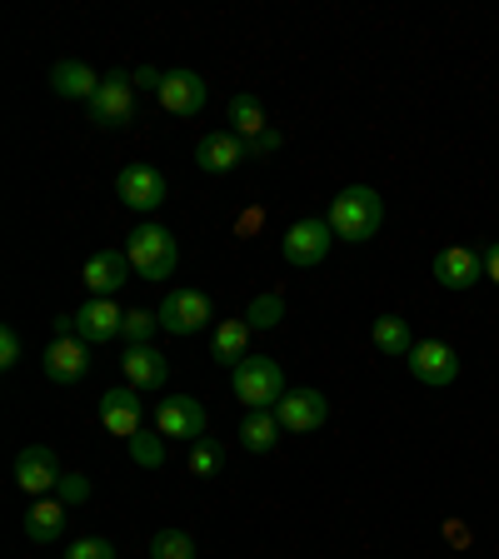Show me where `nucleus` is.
<instances>
[{"label":"nucleus","mask_w":499,"mask_h":559,"mask_svg":"<svg viewBox=\"0 0 499 559\" xmlns=\"http://www.w3.org/2000/svg\"><path fill=\"white\" fill-rule=\"evenodd\" d=\"M330 225H335V240H349V245H365L380 235L384 225V200L380 190L370 186H345L335 200H330Z\"/></svg>","instance_id":"1"},{"label":"nucleus","mask_w":499,"mask_h":559,"mask_svg":"<svg viewBox=\"0 0 499 559\" xmlns=\"http://www.w3.org/2000/svg\"><path fill=\"white\" fill-rule=\"evenodd\" d=\"M230 384L245 409H275L280 400H285V370H280V360H270V355H245L230 370Z\"/></svg>","instance_id":"2"},{"label":"nucleus","mask_w":499,"mask_h":559,"mask_svg":"<svg viewBox=\"0 0 499 559\" xmlns=\"http://www.w3.org/2000/svg\"><path fill=\"white\" fill-rule=\"evenodd\" d=\"M126 255L130 265H135V275L145 280H165L175 270V260H180V245H175V235L165 230V225H135L126 240Z\"/></svg>","instance_id":"3"},{"label":"nucleus","mask_w":499,"mask_h":559,"mask_svg":"<svg viewBox=\"0 0 499 559\" xmlns=\"http://www.w3.org/2000/svg\"><path fill=\"white\" fill-rule=\"evenodd\" d=\"M330 245H335V225L320 221V215H310V221H295L290 230H285L280 255H285V265L310 270V265H320V260L330 255Z\"/></svg>","instance_id":"4"},{"label":"nucleus","mask_w":499,"mask_h":559,"mask_svg":"<svg viewBox=\"0 0 499 559\" xmlns=\"http://www.w3.org/2000/svg\"><path fill=\"white\" fill-rule=\"evenodd\" d=\"M91 120L95 126H105V130H116V126H126L130 116H135V81H130L126 70H110L100 81V91L91 95Z\"/></svg>","instance_id":"5"},{"label":"nucleus","mask_w":499,"mask_h":559,"mask_svg":"<svg viewBox=\"0 0 499 559\" xmlns=\"http://www.w3.org/2000/svg\"><path fill=\"white\" fill-rule=\"evenodd\" d=\"M155 320L170 335H200L215 320V310H210V295H200V290H170L161 300V310H155Z\"/></svg>","instance_id":"6"},{"label":"nucleus","mask_w":499,"mask_h":559,"mask_svg":"<svg viewBox=\"0 0 499 559\" xmlns=\"http://www.w3.org/2000/svg\"><path fill=\"white\" fill-rule=\"evenodd\" d=\"M409 374H415L419 384H430V390H444V384L460 380V355H454V345H444V340H419V345L409 349Z\"/></svg>","instance_id":"7"},{"label":"nucleus","mask_w":499,"mask_h":559,"mask_svg":"<svg viewBox=\"0 0 499 559\" xmlns=\"http://www.w3.org/2000/svg\"><path fill=\"white\" fill-rule=\"evenodd\" d=\"M275 419H280V430L310 435L330 419V400L320 390H285V400L275 405Z\"/></svg>","instance_id":"8"},{"label":"nucleus","mask_w":499,"mask_h":559,"mask_svg":"<svg viewBox=\"0 0 499 559\" xmlns=\"http://www.w3.org/2000/svg\"><path fill=\"white\" fill-rule=\"evenodd\" d=\"M155 430L165 435V440H190L195 444L200 435H205V405L190 395H170L155 405Z\"/></svg>","instance_id":"9"},{"label":"nucleus","mask_w":499,"mask_h":559,"mask_svg":"<svg viewBox=\"0 0 499 559\" xmlns=\"http://www.w3.org/2000/svg\"><path fill=\"white\" fill-rule=\"evenodd\" d=\"M130 255L126 250H95L91 260H85L81 280H85V290H91V300H116V290L130 280Z\"/></svg>","instance_id":"10"},{"label":"nucleus","mask_w":499,"mask_h":559,"mask_svg":"<svg viewBox=\"0 0 499 559\" xmlns=\"http://www.w3.org/2000/svg\"><path fill=\"white\" fill-rule=\"evenodd\" d=\"M40 370H46L50 384H75V380H85V370H91V345H85L81 335L50 340L46 355H40Z\"/></svg>","instance_id":"11"},{"label":"nucleus","mask_w":499,"mask_h":559,"mask_svg":"<svg viewBox=\"0 0 499 559\" xmlns=\"http://www.w3.org/2000/svg\"><path fill=\"white\" fill-rule=\"evenodd\" d=\"M140 419H145V400H140L135 384H116L100 395V425L110 435L130 440V435H140Z\"/></svg>","instance_id":"12"},{"label":"nucleus","mask_w":499,"mask_h":559,"mask_svg":"<svg viewBox=\"0 0 499 559\" xmlns=\"http://www.w3.org/2000/svg\"><path fill=\"white\" fill-rule=\"evenodd\" d=\"M60 460L50 444H25L21 454H15V485L25 489V495H46V489L60 485Z\"/></svg>","instance_id":"13"},{"label":"nucleus","mask_w":499,"mask_h":559,"mask_svg":"<svg viewBox=\"0 0 499 559\" xmlns=\"http://www.w3.org/2000/svg\"><path fill=\"white\" fill-rule=\"evenodd\" d=\"M155 100H161L170 116L190 120V116H200V110H205V81H200L195 70H165V81H161V91H155Z\"/></svg>","instance_id":"14"},{"label":"nucleus","mask_w":499,"mask_h":559,"mask_svg":"<svg viewBox=\"0 0 499 559\" xmlns=\"http://www.w3.org/2000/svg\"><path fill=\"white\" fill-rule=\"evenodd\" d=\"M116 195L130 210H161L165 205V175L155 165H126L116 175Z\"/></svg>","instance_id":"15"},{"label":"nucleus","mask_w":499,"mask_h":559,"mask_svg":"<svg viewBox=\"0 0 499 559\" xmlns=\"http://www.w3.org/2000/svg\"><path fill=\"white\" fill-rule=\"evenodd\" d=\"M479 275H485V255L470 245H444L435 255V280L444 290H470V285H479Z\"/></svg>","instance_id":"16"},{"label":"nucleus","mask_w":499,"mask_h":559,"mask_svg":"<svg viewBox=\"0 0 499 559\" xmlns=\"http://www.w3.org/2000/svg\"><path fill=\"white\" fill-rule=\"evenodd\" d=\"M120 330H126V310H120L116 300H85L81 310H75V335H81L85 345H110Z\"/></svg>","instance_id":"17"},{"label":"nucleus","mask_w":499,"mask_h":559,"mask_svg":"<svg viewBox=\"0 0 499 559\" xmlns=\"http://www.w3.org/2000/svg\"><path fill=\"white\" fill-rule=\"evenodd\" d=\"M245 155L250 151H245V140L235 135V130H210V135H200V145H195V165L205 175H230Z\"/></svg>","instance_id":"18"},{"label":"nucleus","mask_w":499,"mask_h":559,"mask_svg":"<svg viewBox=\"0 0 499 559\" xmlns=\"http://www.w3.org/2000/svg\"><path fill=\"white\" fill-rule=\"evenodd\" d=\"M100 81L105 75H95L85 60H56V66H50V91H56L60 100H85L91 105V95L100 91Z\"/></svg>","instance_id":"19"},{"label":"nucleus","mask_w":499,"mask_h":559,"mask_svg":"<svg viewBox=\"0 0 499 559\" xmlns=\"http://www.w3.org/2000/svg\"><path fill=\"white\" fill-rule=\"evenodd\" d=\"M120 370H126V384H135V390H161L170 365H165V355L155 345H126Z\"/></svg>","instance_id":"20"},{"label":"nucleus","mask_w":499,"mask_h":559,"mask_svg":"<svg viewBox=\"0 0 499 559\" xmlns=\"http://www.w3.org/2000/svg\"><path fill=\"white\" fill-rule=\"evenodd\" d=\"M66 510L70 504H60L56 495H50V500H35L31 514H25V535H31V545H56L60 530H66Z\"/></svg>","instance_id":"21"},{"label":"nucleus","mask_w":499,"mask_h":559,"mask_svg":"<svg viewBox=\"0 0 499 559\" xmlns=\"http://www.w3.org/2000/svg\"><path fill=\"white\" fill-rule=\"evenodd\" d=\"M240 444L250 454H270L280 444V419L275 409H250V415L240 419Z\"/></svg>","instance_id":"22"},{"label":"nucleus","mask_w":499,"mask_h":559,"mask_svg":"<svg viewBox=\"0 0 499 559\" xmlns=\"http://www.w3.org/2000/svg\"><path fill=\"white\" fill-rule=\"evenodd\" d=\"M245 345H250V325H245V320H221V325H215V335H210V360L240 365L245 360Z\"/></svg>","instance_id":"23"},{"label":"nucleus","mask_w":499,"mask_h":559,"mask_svg":"<svg viewBox=\"0 0 499 559\" xmlns=\"http://www.w3.org/2000/svg\"><path fill=\"white\" fill-rule=\"evenodd\" d=\"M415 345L419 340L409 335V320H400V314H380V320H375V349H384L390 360H409Z\"/></svg>","instance_id":"24"},{"label":"nucleus","mask_w":499,"mask_h":559,"mask_svg":"<svg viewBox=\"0 0 499 559\" xmlns=\"http://www.w3.org/2000/svg\"><path fill=\"white\" fill-rule=\"evenodd\" d=\"M230 130H235L240 140H256V135H265V130H270L265 110H260V100H256L250 91L235 95V100H230Z\"/></svg>","instance_id":"25"},{"label":"nucleus","mask_w":499,"mask_h":559,"mask_svg":"<svg viewBox=\"0 0 499 559\" xmlns=\"http://www.w3.org/2000/svg\"><path fill=\"white\" fill-rule=\"evenodd\" d=\"M130 460H135L140 469H161L165 465V435L161 430H140V435H130Z\"/></svg>","instance_id":"26"},{"label":"nucleus","mask_w":499,"mask_h":559,"mask_svg":"<svg viewBox=\"0 0 499 559\" xmlns=\"http://www.w3.org/2000/svg\"><path fill=\"white\" fill-rule=\"evenodd\" d=\"M280 320H285V300L280 295H256L250 310H245V325L250 330H275Z\"/></svg>","instance_id":"27"},{"label":"nucleus","mask_w":499,"mask_h":559,"mask_svg":"<svg viewBox=\"0 0 499 559\" xmlns=\"http://www.w3.org/2000/svg\"><path fill=\"white\" fill-rule=\"evenodd\" d=\"M151 559H195V539L186 530H161L151 539Z\"/></svg>","instance_id":"28"},{"label":"nucleus","mask_w":499,"mask_h":559,"mask_svg":"<svg viewBox=\"0 0 499 559\" xmlns=\"http://www.w3.org/2000/svg\"><path fill=\"white\" fill-rule=\"evenodd\" d=\"M155 330H161V320H155L151 310H126V330H120L126 345H151Z\"/></svg>","instance_id":"29"},{"label":"nucleus","mask_w":499,"mask_h":559,"mask_svg":"<svg viewBox=\"0 0 499 559\" xmlns=\"http://www.w3.org/2000/svg\"><path fill=\"white\" fill-rule=\"evenodd\" d=\"M215 469H221V444H210V440H195V444H190V475L210 479Z\"/></svg>","instance_id":"30"},{"label":"nucleus","mask_w":499,"mask_h":559,"mask_svg":"<svg viewBox=\"0 0 499 559\" xmlns=\"http://www.w3.org/2000/svg\"><path fill=\"white\" fill-rule=\"evenodd\" d=\"M56 500H60V504H85V500H91V479L75 475V469H70V475H60Z\"/></svg>","instance_id":"31"},{"label":"nucleus","mask_w":499,"mask_h":559,"mask_svg":"<svg viewBox=\"0 0 499 559\" xmlns=\"http://www.w3.org/2000/svg\"><path fill=\"white\" fill-rule=\"evenodd\" d=\"M66 559H116V545H110L105 535H85V539H75V545H70Z\"/></svg>","instance_id":"32"},{"label":"nucleus","mask_w":499,"mask_h":559,"mask_svg":"<svg viewBox=\"0 0 499 559\" xmlns=\"http://www.w3.org/2000/svg\"><path fill=\"white\" fill-rule=\"evenodd\" d=\"M21 365V330L5 325L0 330V370H15Z\"/></svg>","instance_id":"33"},{"label":"nucleus","mask_w":499,"mask_h":559,"mask_svg":"<svg viewBox=\"0 0 499 559\" xmlns=\"http://www.w3.org/2000/svg\"><path fill=\"white\" fill-rule=\"evenodd\" d=\"M280 145H285V135H280V130H265V135L245 140V151H250V155H275Z\"/></svg>","instance_id":"34"},{"label":"nucleus","mask_w":499,"mask_h":559,"mask_svg":"<svg viewBox=\"0 0 499 559\" xmlns=\"http://www.w3.org/2000/svg\"><path fill=\"white\" fill-rule=\"evenodd\" d=\"M130 81H135V91H161V81H165V70H155V66H140L135 75H130Z\"/></svg>","instance_id":"35"},{"label":"nucleus","mask_w":499,"mask_h":559,"mask_svg":"<svg viewBox=\"0 0 499 559\" xmlns=\"http://www.w3.org/2000/svg\"><path fill=\"white\" fill-rule=\"evenodd\" d=\"M485 275H489V280H495V285H499V240H495V245H489V250H485Z\"/></svg>","instance_id":"36"}]
</instances>
